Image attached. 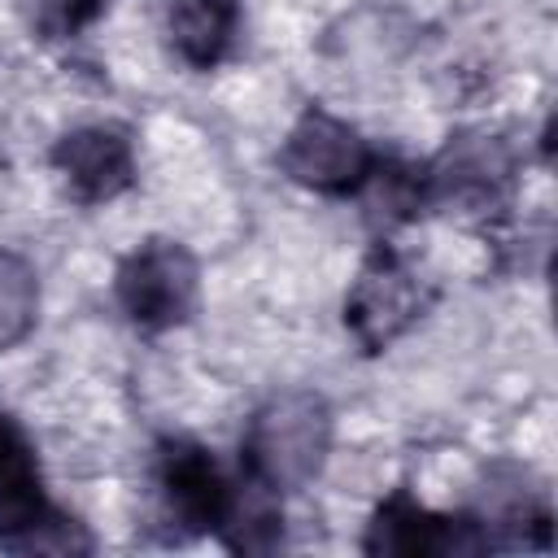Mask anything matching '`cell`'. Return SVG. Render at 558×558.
<instances>
[{"label":"cell","mask_w":558,"mask_h":558,"mask_svg":"<svg viewBox=\"0 0 558 558\" xmlns=\"http://www.w3.org/2000/svg\"><path fill=\"white\" fill-rule=\"evenodd\" d=\"M331 449V410L318 392H279L270 397L244 436L248 475L275 493L310 484Z\"/></svg>","instance_id":"6da1fadb"},{"label":"cell","mask_w":558,"mask_h":558,"mask_svg":"<svg viewBox=\"0 0 558 558\" xmlns=\"http://www.w3.org/2000/svg\"><path fill=\"white\" fill-rule=\"evenodd\" d=\"M196 257L174 240H148L118 266V305L148 331L179 327L196 310Z\"/></svg>","instance_id":"7a4b0ae2"},{"label":"cell","mask_w":558,"mask_h":558,"mask_svg":"<svg viewBox=\"0 0 558 558\" xmlns=\"http://www.w3.org/2000/svg\"><path fill=\"white\" fill-rule=\"evenodd\" d=\"M283 170L301 187H314V192L336 196V192H353V187L366 183V174H371V148H366V140L349 122L310 109L288 131Z\"/></svg>","instance_id":"3957f363"},{"label":"cell","mask_w":558,"mask_h":558,"mask_svg":"<svg viewBox=\"0 0 558 558\" xmlns=\"http://www.w3.org/2000/svg\"><path fill=\"white\" fill-rule=\"evenodd\" d=\"M418 310H423V288L414 270L392 253H375L349 288L344 323L362 349H384L418 318Z\"/></svg>","instance_id":"277c9868"},{"label":"cell","mask_w":558,"mask_h":558,"mask_svg":"<svg viewBox=\"0 0 558 558\" xmlns=\"http://www.w3.org/2000/svg\"><path fill=\"white\" fill-rule=\"evenodd\" d=\"M488 545L493 541L475 519H440L405 493L384 501L366 532L371 554H480Z\"/></svg>","instance_id":"5b68a950"},{"label":"cell","mask_w":558,"mask_h":558,"mask_svg":"<svg viewBox=\"0 0 558 558\" xmlns=\"http://www.w3.org/2000/svg\"><path fill=\"white\" fill-rule=\"evenodd\" d=\"M157 488L166 501V514L183 527H218V514L227 506V484L214 466V458L192 440H166L157 458Z\"/></svg>","instance_id":"8992f818"},{"label":"cell","mask_w":558,"mask_h":558,"mask_svg":"<svg viewBox=\"0 0 558 558\" xmlns=\"http://www.w3.org/2000/svg\"><path fill=\"white\" fill-rule=\"evenodd\" d=\"M52 161L57 170L65 174L70 192L87 205L96 201H113L118 192L131 187V144L122 131L113 126H78L70 131L57 148H52Z\"/></svg>","instance_id":"52a82bcc"},{"label":"cell","mask_w":558,"mask_h":558,"mask_svg":"<svg viewBox=\"0 0 558 558\" xmlns=\"http://www.w3.org/2000/svg\"><path fill=\"white\" fill-rule=\"evenodd\" d=\"M510 174V153L493 135H462L445 148L436 170L427 174L432 192L445 201H466V205H488Z\"/></svg>","instance_id":"ba28073f"},{"label":"cell","mask_w":558,"mask_h":558,"mask_svg":"<svg viewBox=\"0 0 558 558\" xmlns=\"http://www.w3.org/2000/svg\"><path fill=\"white\" fill-rule=\"evenodd\" d=\"M48 501L39 493V466L22 436V427L0 414V541L44 514Z\"/></svg>","instance_id":"9c48e42d"},{"label":"cell","mask_w":558,"mask_h":558,"mask_svg":"<svg viewBox=\"0 0 558 558\" xmlns=\"http://www.w3.org/2000/svg\"><path fill=\"white\" fill-rule=\"evenodd\" d=\"M218 532L240 554H266V549H275L279 545V532H283L279 527L275 488L257 484L253 475H248V488L244 493L227 488V506L218 514Z\"/></svg>","instance_id":"30bf717a"},{"label":"cell","mask_w":558,"mask_h":558,"mask_svg":"<svg viewBox=\"0 0 558 558\" xmlns=\"http://www.w3.org/2000/svg\"><path fill=\"white\" fill-rule=\"evenodd\" d=\"M35 310H39V283H35V270L0 248V353L22 344L35 327Z\"/></svg>","instance_id":"8fae6325"},{"label":"cell","mask_w":558,"mask_h":558,"mask_svg":"<svg viewBox=\"0 0 558 558\" xmlns=\"http://www.w3.org/2000/svg\"><path fill=\"white\" fill-rule=\"evenodd\" d=\"M0 545L4 549H17V554H83V549H92L87 532L74 519L57 514V510L35 514L26 527H17L13 536H4Z\"/></svg>","instance_id":"7c38bea8"},{"label":"cell","mask_w":558,"mask_h":558,"mask_svg":"<svg viewBox=\"0 0 558 558\" xmlns=\"http://www.w3.org/2000/svg\"><path fill=\"white\" fill-rule=\"evenodd\" d=\"M100 9H105V0H22L26 22H31L44 39L78 35Z\"/></svg>","instance_id":"4fadbf2b"}]
</instances>
